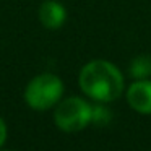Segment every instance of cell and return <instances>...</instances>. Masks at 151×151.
Segmentation results:
<instances>
[{
    "label": "cell",
    "mask_w": 151,
    "mask_h": 151,
    "mask_svg": "<svg viewBox=\"0 0 151 151\" xmlns=\"http://www.w3.org/2000/svg\"><path fill=\"white\" fill-rule=\"evenodd\" d=\"M111 119H112V114L107 107H104V106H93V115H91L93 124L106 125V124H109Z\"/></svg>",
    "instance_id": "cell-7"
},
{
    "label": "cell",
    "mask_w": 151,
    "mask_h": 151,
    "mask_svg": "<svg viewBox=\"0 0 151 151\" xmlns=\"http://www.w3.org/2000/svg\"><path fill=\"white\" fill-rule=\"evenodd\" d=\"M127 102L140 114H151V81L137 80L127 89Z\"/></svg>",
    "instance_id": "cell-4"
},
{
    "label": "cell",
    "mask_w": 151,
    "mask_h": 151,
    "mask_svg": "<svg viewBox=\"0 0 151 151\" xmlns=\"http://www.w3.org/2000/svg\"><path fill=\"white\" fill-rule=\"evenodd\" d=\"M130 75L135 80H146L151 76V55H138L130 63Z\"/></svg>",
    "instance_id": "cell-6"
},
{
    "label": "cell",
    "mask_w": 151,
    "mask_h": 151,
    "mask_svg": "<svg viewBox=\"0 0 151 151\" xmlns=\"http://www.w3.org/2000/svg\"><path fill=\"white\" fill-rule=\"evenodd\" d=\"M63 94V83L57 75L42 73L28 83L24 99L34 111H47L59 102Z\"/></svg>",
    "instance_id": "cell-2"
},
{
    "label": "cell",
    "mask_w": 151,
    "mask_h": 151,
    "mask_svg": "<svg viewBox=\"0 0 151 151\" xmlns=\"http://www.w3.org/2000/svg\"><path fill=\"white\" fill-rule=\"evenodd\" d=\"M5 138H7V125H5L4 119L0 117V146L5 143Z\"/></svg>",
    "instance_id": "cell-8"
},
{
    "label": "cell",
    "mask_w": 151,
    "mask_h": 151,
    "mask_svg": "<svg viewBox=\"0 0 151 151\" xmlns=\"http://www.w3.org/2000/svg\"><path fill=\"white\" fill-rule=\"evenodd\" d=\"M80 88L86 96L99 102H111L124 93V76L114 63L93 60L80 72Z\"/></svg>",
    "instance_id": "cell-1"
},
{
    "label": "cell",
    "mask_w": 151,
    "mask_h": 151,
    "mask_svg": "<svg viewBox=\"0 0 151 151\" xmlns=\"http://www.w3.org/2000/svg\"><path fill=\"white\" fill-rule=\"evenodd\" d=\"M39 20L47 29H59L67 20V10L54 0H47L39 8Z\"/></svg>",
    "instance_id": "cell-5"
},
{
    "label": "cell",
    "mask_w": 151,
    "mask_h": 151,
    "mask_svg": "<svg viewBox=\"0 0 151 151\" xmlns=\"http://www.w3.org/2000/svg\"><path fill=\"white\" fill-rule=\"evenodd\" d=\"M93 106L81 98H68L57 106L54 112V120L60 130L67 133L80 132L91 124Z\"/></svg>",
    "instance_id": "cell-3"
}]
</instances>
